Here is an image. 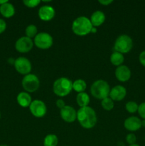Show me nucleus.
I'll use <instances>...</instances> for the list:
<instances>
[{
	"label": "nucleus",
	"instance_id": "c756f323",
	"mask_svg": "<svg viewBox=\"0 0 145 146\" xmlns=\"http://www.w3.org/2000/svg\"><path fill=\"white\" fill-rule=\"evenodd\" d=\"M139 63L143 66L144 67H145V51H142L140 53L139 56Z\"/></svg>",
	"mask_w": 145,
	"mask_h": 146
},
{
	"label": "nucleus",
	"instance_id": "0eeeda50",
	"mask_svg": "<svg viewBox=\"0 0 145 146\" xmlns=\"http://www.w3.org/2000/svg\"><path fill=\"white\" fill-rule=\"evenodd\" d=\"M34 44L40 49H48L52 46L53 39L51 35L46 32L38 33L34 40Z\"/></svg>",
	"mask_w": 145,
	"mask_h": 146
},
{
	"label": "nucleus",
	"instance_id": "b1692460",
	"mask_svg": "<svg viewBox=\"0 0 145 146\" xmlns=\"http://www.w3.org/2000/svg\"><path fill=\"white\" fill-rule=\"evenodd\" d=\"M101 106L102 108L107 111H109L113 109L114 108V101L111 99L109 97L106 98H104L101 101Z\"/></svg>",
	"mask_w": 145,
	"mask_h": 146
},
{
	"label": "nucleus",
	"instance_id": "9b49d317",
	"mask_svg": "<svg viewBox=\"0 0 145 146\" xmlns=\"http://www.w3.org/2000/svg\"><path fill=\"white\" fill-rule=\"evenodd\" d=\"M60 115L65 122L72 123L77 120V111L71 106H65L61 109Z\"/></svg>",
	"mask_w": 145,
	"mask_h": 146
},
{
	"label": "nucleus",
	"instance_id": "20e7f679",
	"mask_svg": "<svg viewBox=\"0 0 145 146\" xmlns=\"http://www.w3.org/2000/svg\"><path fill=\"white\" fill-rule=\"evenodd\" d=\"M72 89V82L68 78L61 77L55 80L53 85V91L56 96L64 97L68 96Z\"/></svg>",
	"mask_w": 145,
	"mask_h": 146
},
{
	"label": "nucleus",
	"instance_id": "ddd939ff",
	"mask_svg": "<svg viewBox=\"0 0 145 146\" xmlns=\"http://www.w3.org/2000/svg\"><path fill=\"white\" fill-rule=\"evenodd\" d=\"M38 17L42 21H48L54 18L55 14V9L53 7L49 5H44L40 7L38 10Z\"/></svg>",
	"mask_w": 145,
	"mask_h": 146
},
{
	"label": "nucleus",
	"instance_id": "e433bc0d",
	"mask_svg": "<svg viewBox=\"0 0 145 146\" xmlns=\"http://www.w3.org/2000/svg\"><path fill=\"white\" fill-rule=\"evenodd\" d=\"M0 146H9V145H0Z\"/></svg>",
	"mask_w": 145,
	"mask_h": 146
},
{
	"label": "nucleus",
	"instance_id": "f03ea898",
	"mask_svg": "<svg viewBox=\"0 0 145 146\" xmlns=\"http://www.w3.org/2000/svg\"><path fill=\"white\" fill-rule=\"evenodd\" d=\"M92 27H93L90 19L84 16H81L73 21L72 24V31L75 35L84 36L91 33Z\"/></svg>",
	"mask_w": 145,
	"mask_h": 146
},
{
	"label": "nucleus",
	"instance_id": "4c0bfd02",
	"mask_svg": "<svg viewBox=\"0 0 145 146\" xmlns=\"http://www.w3.org/2000/svg\"><path fill=\"white\" fill-rule=\"evenodd\" d=\"M0 118H1V113H0Z\"/></svg>",
	"mask_w": 145,
	"mask_h": 146
},
{
	"label": "nucleus",
	"instance_id": "f704fd0d",
	"mask_svg": "<svg viewBox=\"0 0 145 146\" xmlns=\"http://www.w3.org/2000/svg\"><path fill=\"white\" fill-rule=\"evenodd\" d=\"M141 123H142V127H144L145 128V120H142Z\"/></svg>",
	"mask_w": 145,
	"mask_h": 146
},
{
	"label": "nucleus",
	"instance_id": "a211bd4d",
	"mask_svg": "<svg viewBox=\"0 0 145 146\" xmlns=\"http://www.w3.org/2000/svg\"><path fill=\"white\" fill-rule=\"evenodd\" d=\"M17 103L20 106L23 107V108H26V107H29L31 105V102H32V99H31V96L27 92H21L18 94L16 97Z\"/></svg>",
	"mask_w": 145,
	"mask_h": 146
},
{
	"label": "nucleus",
	"instance_id": "7c9ffc66",
	"mask_svg": "<svg viewBox=\"0 0 145 146\" xmlns=\"http://www.w3.org/2000/svg\"><path fill=\"white\" fill-rule=\"evenodd\" d=\"M55 105H56V106L58 107V108H60V110L62 109L63 107H65V106H66L65 104V102H64L63 100L61 99V98H60V99L57 100L56 102H55Z\"/></svg>",
	"mask_w": 145,
	"mask_h": 146
},
{
	"label": "nucleus",
	"instance_id": "dca6fc26",
	"mask_svg": "<svg viewBox=\"0 0 145 146\" xmlns=\"http://www.w3.org/2000/svg\"><path fill=\"white\" fill-rule=\"evenodd\" d=\"M90 20L93 27H100L105 22V15L102 11L98 10L92 13Z\"/></svg>",
	"mask_w": 145,
	"mask_h": 146
},
{
	"label": "nucleus",
	"instance_id": "4be33fe9",
	"mask_svg": "<svg viewBox=\"0 0 145 146\" xmlns=\"http://www.w3.org/2000/svg\"><path fill=\"white\" fill-rule=\"evenodd\" d=\"M58 143V137L55 134H48L44 138V146H57Z\"/></svg>",
	"mask_w": 145,
	"mask_h": 146
},
{
	"label": "nucleus",
	"instance_id": "f3484780",
	"mask_svg": "<svg viewBox=\"0 0 145 146\" xmlns=\"http://www.w3.org/2000/svg\"><path fill=\"white\" fill-rule=\"evenodd\" d=\"M0 14L5 18H11L15 14V8L12 4L8 1L0 6Z\"/></svg>",
	"mask_w": 145,
	"mask_h": 146
},
{
	"label": "nucleus",
	"instance_id": "473e14b6",
	"mask_svg": "<svg viewBox=\"0 0 145 146\" xmlns=\"http://www.w3.org/2000/svg\"><path fill=\"white\" fill-rule=\"evenodd\" d=\"M8 2V1L7 0H0V6L2 5V4H6V3Z\"/></svg>",
	"mask_w": 145,
	"mask_h": 146
},
{
	"label": "nucleus",
	"instance_id": "cd10ccee",
	"mask_svg": "<svg viewBox=\"0 0 145 146\" xmlns=\"http://www.w3.org/2000/svg\"><path fill=\"white\" fill-rule=\"evenodd\" d=\"M137 112L139 113V116L143 120H145V102L142 103L140 105H139Z\"/></svg>",
	"mask_w": 145,
	"mask_h": 146
},
{
	"label": "nucleus",
	"instance_id": "393cba45",
	"mask_svg": "<svg viewBox=\"0 0 145 146\" xmlns=\"http://www.w3.org/2000/svg\"><path fill=\"white\" fill-rule=\"evenodd\" d=\"M138 108H139V105L135 101H128L125 105V108H126L127 111L130 113H134L137 112Z\"/></svg>",
	"mask_w": 145,
	"mask_h": 146
},
{
	"label": "nucleus",
	"instance_id": "4468645a",
	"mask_svg": "<svg viewBox=\"0 0 145 146\" xmlns=\"http://www.w3.org/2000/svg\"><path fill=\"white\" fill-rule=\"evenodd\" d=\"M127 90L121 85H117L110 89L109 97L113 101H120L125 98Z\"/></svg>",
	"mask_w": 145,
	"mask_h": 146
},
{
	"label": "nucleus",
	"instance_id": "c85d7f7f",
	"mask_svg": "<svg viewBox=\"0 0 145 146\" xmlns=\"http://www.w3.org/2000/svg\"><path fill=\"white\" fill-rule=\"evenodd\" d=\"M7 29V23L2 19H0V34L4 33Z\"/></svg>",
	"mask_w": 145,
	"mask_h": 146
},
{
	"label": "nucleus",
	"instance_id": "a878e982",
	"mask_svg": "<svg viewBox=\"0 0 145 146\" xmlns=\"http://www.w3.org/2000/svg\"><path fill=\"white\" fill-rule=\"evenodd\" d=\"M24 5L28 8H35L38 7L41 3L40 0H24L23 1Z\"/></svg>",
	"mask_w": 145,
	"mask_h": 146
},
{
	"label": "nucleus",
	"instance_id": "6e6552de",
	"mask_svg": "<svg viewBox=\"0 0 145 146\" xmlns=\"http://www.w3.org/2000/svg\"><path fill=\"white\" fill-rule=\"evenodd\" d=\"M14 66L16 71L18 74L24 76L29 74L31 71V68H32L31 61L28 58L23 56L18 57L16 59H15Z\"/></svg>",
	"mask_w": 145,
	"mask_h": 146
},
{
	"label": "nucleus",
	"instance_id": "c9c22d12",
	"mask_svg": "<svg viewBox=\"0 0 145 146\" xmlns=\"http://www.w3.org/2000/svg\"><path fill=\"white\" fill-rule=\"evenodd\" d=\"M129 146H140L139 145H138V144L135 143V144H133V145H129Z\"/></svg>",
	"mask_w": 145,
	"mask_h": 146
},
{
	"label": "nucleus",
	"instance_id": "423d86ee",
	"mask_svg": "<svg viewBox=\"0 0 145 146\" xmlns=\"http://www.w3.org/2000/svg\"><path fill=\"white\" fill-rule=\"evenodd\" d=\"M22 87L27 93H34L38 89L40 81L35 74H29L24 76L21 81Z\"/></svg>",
	"mask_w": 145,
	"mask_h": 146
},
{
	"label": "nucleus",
	"instance_id": "2eb2a0df",
	"mask_svg": "<svg viewBox=\"0 0 145 146\" xmlns=\"http://www.w3.org/2000/svg\"><path fill=\"white\" fill-rule=\"evenodd\" d=\"M142 120L136 116H130L127 118L124 122V127L127 131L134 132L142 128Z\"/></svg>",
	"mask_w": 145,
	"mask_h": 146
},
{
	"label": "nucleus",
	"instance_id": "6ab92c4d",
	"mask_svg": "<svg viewBox=\"0 0 145 146\" xmlns=\"http://www.w3.org/2000/svg\"><path fill=\"white\" fill-rule=\"evenodd\" d=\"M90 96L88 94L85 92H82L78 94L76 96V102L78 105L79 106L80 108L82 107L88 106V104H90Z\"/></svg>",
	"mask_w": 145,
	"mask_h": 146
},
{
	"label": "nucleus",
	"instance_id": "f8f14e48",
	"mask_svg": "<svg viewBox=\"0 0 145 146\" xmlns=\"http://www.w3.org/2000/svg\"><path fill=\"white\" fill-rule=\"evenodd\" d=\"M115 75L117 79L120 82H127L130 79L132 73L129 67L125 65H122L117 67Z\"/></svg>",
	"mask_w": 145,
	"mask_h": 146
},
{
	"label": "nucleus",
	"instance_id": "39448f33",
	"mask_svg": "<svg viewBox=\"0 0 145 146\" xmlns=\"http://www.w3.org/2000/svg\"><path fill=\"white\" fill-rule=\"evenodd\" d=\"M133 48V41L129 36L122 34L117 38L114 45L115 51L121 54H127Z\"/></svg>",
	"mask_w": 145,
	"mask_h": 146
},
{
	"label": "nucleus",
	"instance_id": "9d476101",
	"mask_svg": "<svg viewBox=\"0 0 145 146\" xmlns=\"http://www.w3.org/2000/svg\"><path fill=\"white\" fill-rule=\"evenodd\" d=\"M34 41L27 36L20 37L15 43V48L18 52L21 54L28 53L34 46Z\"/></svg>",
	"mask_w": 145,
	"mask_h": 146
},
{
	"label": "nucleus",
	"instance_id": "412c9836",
	"mask_svg": "<svg viewBox=\"0 0 145 146\" xmlns=\"http://www.w3.org/2000/svg\"><path fill=\"white\" fill-rule=\"evenodd\" d=\"M87 88V84L84 80L77 79L72 83V89L78 94L84 92Z\"/></svg>",
	"mask_w": 145,
	"mask_h": 146
},
{
	"label": "nucleus",
	"instance_id": "f257e3e1",
	"mask_svg": "<svg viewBox=\"0 0 145 146\" xmlns=\"http://www.w3.org/2000/svg\"><path fill=\"white\" fill-rule=\"evenodd\" d=\"M77 120L82 128L91 129L96 125V113L90 106L80 108L77 111Z\"/></svg>",
	"mask_w": 145,
	"mask_h": 146
},
{
	"label": "nucleus",
	"instance_id": "1a4fd4ad",
	"mask_svg": "<svg viewBox=\"0 0 145 146\" xmlns=\"http://www.w3.org/2000/svg\"><path fill=\"white\" fill-rule=\"evenodd\" d=\"M29 110L31 113L36 118H42L46 114L47 108L45 103L41 100L32 101L29 106Z\"/></svg>",
	"mask_w": 145,
	"mask_h": 146
},
{
	"label": "nucleus",
	"instance_id": "aec40b11",
	"mask_svg": "<svg viewBox=\"0 0 145 146\" xmlns=\"http://www.w3.org/2000/svg\"><path fill=\"white\" fill-rule=\"evenodd\" d=\"M125 61L123 54L117 51H114L110 56V62L112 65L115 66H122Z\"/></svg>",
	"mask_w": 145,
	"mask_h": 146
},
{
	"label": "nucleus",
	"instance_id": "5701e85b",
	"mask_svg": "<svg viewBox=\"0 0 145 146\" xmlns=\"http://www.w3.org/2000/svg\"><path fill=\"white\" fill-rule=\"evenodd\" d=\"M25 34L26 36L28 37L31 39L32 38H35L36 36L38 34V29H37L36 26L34 25V24L28 25L25 29Z\"/></svg>",
	"mask_w": 145,
	"mask_h": 146
},
{
	"label": "nucleus",
	"instance_id": "7ed1b4c3",
	"mask_svg": "<svg viewBox=\"0 0 145 146\" xmlns=\"http://www.w3.org/2000/svg\"><path fill=\"white\" fill-rule=\"evenodd\" d=\"M110 87L108 83L104 80L100 79L95 81L90 87V93L94 98L99 100H103L109 97Z\"/></svg>",
	"mask_w": 145,
	"mask_h": 146
},
{
	"label": "nucleus",
	"instance_id": "2f4dec72",
	"mask_svg": "<svg viewBox=\"0 0 145 146\" xmlns=\"http://www.w3.org/2000/svg\"><path fill=\"white\" fill-rule=\"evenodd\" d=\"M98 2L103 6H108L110 4H112L113 1L112 0H100Z\"/></svg>",
	"mask_w": 145,
	"mask_h": 146
},
{
	"label": "nucleus",
	"instance_id": "72a5a7b5",
	"mask_svg": "<svg viewBox=\"0 0 145 146\" xmlns=\"http://www.w3.org/2000/svg\"><path fill=\"white\" fill-rule=\"evenodd\" d=\"M96 32H97L96 27H92V30H91V33H92V34H94V33H96Z\"/></svg>",
	"mask_w": 145,
	"mask_h": 146
},
{
	"label": "nucleus",
	"instance_id": "bb28decb",
	"mask_svg": "<svg viewBox=\"0 0 145 146\" xmlns=\"http://www.w3.org/2000/svg\"><path fill=\"white\" fill-rule=\"evenodd\" d=\"M126 141L129 145H133L136 142V137L134 133H129L126 136Z\"/></svg>",
	"mask_w": 145,
	"mask_h": 146
}]
</instances>
